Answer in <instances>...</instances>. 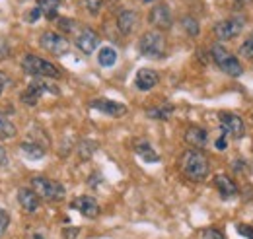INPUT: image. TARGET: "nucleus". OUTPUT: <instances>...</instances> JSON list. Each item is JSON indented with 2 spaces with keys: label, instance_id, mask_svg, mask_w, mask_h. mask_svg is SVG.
Wrapping results in <instances>:
<instances>
[{
  "label": "nucleus",
  "instance_id": "1",
  "mask_svg": "<svg viewBox=\"0 0 253 239\" xmlns=\"http://www.w3.org/2000/svg\"><path fill=\"white\" fill-rule=\"evenodd\" d=\"M179 165H181V171L185 173V177H189L191 181H205L211 171L209 158L201 150H187L181 156Z\"/></svg>",
  "mask_w": 253,
  "mask_h": 239
},
{
  "label": "nucleus",
  "instance_id": "2",
  "mask_svg": "<svg viewBox=\"0 0 253 239\" xmlns=\"http://www.w3.org/2000/svg\"><path fill=\"white\" fill-rule=\"evenodd\" d=\"M166 49H168L166 37L158 30L142 33V37L138 41V51L146 59H164L166 57Z\"/></svg>",
  "mask_w": 253,
  "mask_h": 239
},
{
  "label": "nucleus",
  "instance_id": "3",
  "mask_svg": "<svg viewBox=\"0 0 253 239\" xmlns=\"http://www.w3.org/2000/svg\"><path fill=\"white\" fill-rule=\"evenodd\" d=\"M211 57H212L214 64L220 68L224 74H228V76H232V78H240V76L244 74V66H242L240 59H238L236 55H232L226 47H222V45H212V47H211Z\"/></svg>",
  "mask_w": 253,
  "mask_h": 239
},
{
  "label": "nucleus",
  "instance_id": "4",
  "mask_svg": "<svg viewBox=\"0 0 253 239\" xmlns=\"http://www.w3.org/2000/svg\"><path fill=\"white\" fill-rule=\"evenodd\" d=\"M22 68L37 78H59L61 76V70L57 64L49 62L47 59H41L37 55H28L22 60Z\"/></svg>",
  "mask_w": 253,
  "mask_h": 239
},
{
  "label": "nucleus",
  "instance_id": "5",
  "mask_svg": "<svg viewBox=\"0 0 253 239\" xmlns=\"http://www.w3.org/2000/svg\"><path fill=\"white\" fill-rule=\"evenodd\" d=\"M32 189L39 199H45L49 202H59L64 199V187L55 179L49 177H33L32 179Z\"/></svg>",
  "mask_w": 253,
  "mask_h": 239
},
{
  "label": "nucleus",
  "instance_id": "6",
  "mask_svg": "<svg viewBox=\"0 0 253 239\" xmlns=\"http://www.w3.org/2000/svg\"><path fill=\"white\" fill-rule=\"evenodd\" d=\"M39 43H41V47H43L47 53H51V55H55V57H64V55L70 51L68 39H66L64 35H61V33H57V31H45V33L41 35Z\"/></svg>",
  "mask_w": 253,
  "mask_h": 239
},
{
  "label": "nucleus",
  "instance_id": "7",
  "mask_svg": "<svg viewBox=\"0 0 253 239\" xmlns=\"http://www.w3.org/2000/svg\"><path fill=\"white\" fill-rule=\"evenodd\" d=\"M246 26V20L242 16H234V18H226L214 26V37L218 41H230L234 37H238Z\"/></svg>",
  "mask_w": 253,
  "mask_h": 239
},
{
  "label": "nucleus",
  "instance_id": "8",
  "mask_svg": "<svg viewBox=\"0 0 253 239\" xmlns=\"http://www.w3.org/2000/svg\"><path fill=\"white\" fill-rule=\"evenodd\" d=\"M148 20H150V24H152L158 31H166L173 26L171 10H169V6L164 4V2H160V4H156V6H152Z\"/></svg>",
  "mask_w": 253,
  "mask_h": 239
},
{
  "label": "nucleus",
  "instance_id": "9",
  "mask_svg": "<svg viewBox=\"0 0 253 239\" xmlns=\"http://www.w3.org/2000/svg\"><path fill=\"white\" fill-rule=\"evenodd\" d=\"M90 107L99 111L101 115H107V117H113V119H119V117H125L126 115V105L119 103V101H113V99H105V97H97L90 103Z\"/></svg>",
  "mask_w": 253,
  "mask_h": 239
},
{
  "label": "nucleus",
  "instance_id": "10",
  "mask_svg": "<svg viewBox=\"0 0 253 239\" xmlns=\"http://www.w3.org/2000/svg\"><path fill=\"white\" fill-rule=\"evenodd\" d=\"M220 130L224 136H232V138H242L246 132V124L240 115L236 113H222L220 115Z\"/></svg>",
  "mask_w": 253,
  "mask_h": 239
},
{
  "label": "nucleus",
  "instance_id": "11",
  "mask_svg": "<svg viewBox=\"0 0 253 239\" xmlns=\"http://www.w3.org/2000/svg\"><path fill=\"white\" fill-rule=\"evenodd\" d=\"M45 91H53V93H57V88H49L47 84H43V82H32L26 90L22 91V95H20V99H22V103H26V105H37V101L41 99V95L45 93Z\"/></svg>",
  "mask_w": 253,
  "mask_h": 239
},
{
  "label": "nucleus",
  "instance_id": "12",
  "mask_svg": "<svg viewBox=\"0 0 253 239\" xmlns=\"http://www.w3.org/2000/svg\"><path fill=\"white\" fill-rule=\"evenodd\" d=\"M160 82V74L152 68H140L134 76V86L136 90L140 91H150L158 86Z\"/></svg>",
  "mask_w": 253,
  "mask_h": 239
},
{
  "label": "nucleus",
  "instance_id": "13",
  "mask_svg": "<svg viewBox=\"0 0 253 239\" xmlns=\"http://www.w3.org/2000/svg\"><path fill=\"white\" fill-rule=\"evenodd\" d=\"M97 45H99V35L94 30H90V28H84V30L76 35V47L84 55H92L95 49H97Z\"/></svg>",
  "mask_w": 253,
  "mask_h": 239
},
{
  "label": "nucleus",
  "instance_id": "14",
  "mask_svg": "<svg viewBox=\"0 0 253 239\" xmlns=\"http://www.w3.org/2000/svg\"><path fill=\"white\" fill-rule=\"evenodd\" d=\"M72 208L78 210L84 218H97L99 216V210H101L99 204H97V200H95L94 197H88V195H82V197L74 199Z\"/></svg>",
  "mask_w": 253,
  "mask_h": 239
},
{
  "label": "nucleus",
  "instance_id": "15",
  "mask_svg": "<svg viewBox=\"0 0 253 239\" xmlns=\"http://www.w3.org/2000/svg\"><path fill=\"white\" fill-rule=\"evenodd\" d=\"M214 187H216V191L220 193V197L224 200L234 199V197L238 195V185H236V181L232 179V177H228V175H224V173L214 177Z\"/></svg>",
  "mask_w": 253,
  "mask_h": 239
},
{
  "label": "nucleus",
  "instance_id": "16",
  "mask_svg": "<svg viewBox=\"0 0 253 239\" xmlns=\"http://www.w3.org/2000/svg\"><path fill=\"white\" fill-rule=\"evenodd\" d=\"M138 24V14L134 10H123L119 16H117V28L123 35H128L132 33L134 28Z\"/></svg>",
  "mask_w": 253,
  "mask_h": 239
},
{
  "label": "nucleus",
  "instance_id": "17",
  "mask_svg": "<svg viewBox=\"0 0 253 239\" xmlns=\"http://www.w3.org/2000/svg\"><path fill=\"white\" fill-rule=\"evenodd\" d=\"M185 142L193 146V150L203 148L207 142H209V132L201 126H191L189 130L185 132Z\"/></svg>",
  "mask_w": 253,
  "mask_h": 239
},
{
  "label": "nucleus",
  "instance_id": "18",
  "mask_svg": "<svg viewBox=\"0 0 253 239\" xmlns=\"http://www.w3.org/2000/svg\"><path fill=\"white\" fill-rule=\"evenodd\" d=\"M18 202L26 212H35L39 208V197L33 189H20L18 191Z\"/></svg>",
  "mask_w": 253,
  "mask_h": 239
},
{
  "label": "nucleus",
  "instance_id": "19",
  "mask_svg": "<svg viewBox=\"0 0 253 239\" xmlns=\"http://www.w3.org/2000/svg\"><path fill=\"white\" fill-rule=\"evenodd\" d=\"M37 6V10L47 18V20H55L57 18V12H59V8H61V0H37L35 2Z\"/></svg>",
  "mask_w": 253,
  "mask_h": 239
},
{
  "label": "nucleus",
  "instance_id": "20",
  "mask_svg": "<svg viewBox=\"0 0 253 239\" xmlns=\"http://www.w3.org/2000/svg\"><path fill=\"white\" fill-rule=\"evenodd\" d=\"M134 152H136L144 161H148V163H156V161H160V156L154 152V148H152L148 142H138V144L134 146Z\"/></svg>",
  "mask_w": 253,
  "mask_h": 239
},
{
  "label": "nucleus",
  "instance_id": "21",
  "mask_svg": "<svg viewBox=\"0 0 253 239\" xmlns=\"http://www.w3.org/2000/svg\"><path fill=\"white\" fill-rule=\"evenodd\" d=\"M20 150H22V154H24L26 158H30V159H39V158L45 156V148H43L39 142H22V144H20Z\"/></svg>",
  "mask_w": 253,
  "mask_h": 239
},
{
  "label": "nucleus",
  "instance_id": "22",
  "mask_svg": "<svg viewBox=\"0 0 253 239\" xmlns=\"http://www.w3.org/2000/svg\"><path fill=\"white\" fill-rule=\"evenodd\" d=\"M97 62L103 68H111L117 62V51L113 47H101V51L97 53Z\"/></svg>",
  "mask_w": 253,
  "mask_h": 239
},
{
  "label": "nucleus",
  "instance_id": "23",
  "mask_svg": "<svg viewBox=\"0 0 253 239\" xmlns=\"http://www.w3.org/2000/svg\"><path fill=\"white\" fill-rule=\"evenodd\" d=\"M171 113H173V105H169V103H166V105H158V107H150V109H146V115L150 117V119H158V120H166L171 117Z\"/></svg>",
  "mask_w": 253,
  "mask_h": 239
},
{
  "label": "nucleus",
  "instance_id": "24",
  "mask_svg": "<svg viewBox=\"0 0 253 239\" xmlns=\"http://www.w3.org/2000/svg\"><path fill=\"white\" fill-rule=\"evenodd\" d=\"M16 134H18L16 124L10 119H6L4 115H0V138H2V140H10V138H14Z\"/></svg>",
  "mask_w": 253,
  "mask_h": 239
},
{
  "label": "nucleus",
  "instance_id": "25",
  "mask_svg": "<svg viewBox=\"0 0 253 239\" xmlns=\"http://www.w3.org/2000/svg\"><path fill=\"white\" fill-rule=\"evenodd\" d=\"M238 53H240V57H242V59H248V60L253 59V31L248 35V39L240 45Z\"/></svg>",
  "mask_w": 253,
  "mask_h": 239
},
{
  "label": "nucleus",
  "instance_id": "26",
  "mask_svg": "<svg viewBox=\"0 0 253 239\" xmlns=\"http://www.w3.org/2000/svg\"><path fill=\"white\" fill-rule=\"evenodd\" d=\"M181 26H183V30L187 31L191 37L199 35V22H197L193 16H185V18L181 20Z\"/></svg>",
  "mask_w": 253,
  "mask_h": 239
},
{
  "label": "nucleus",
  "instance_id": "27",
  "mask_svg": "<svg viewBox=\"0 0 253 239\" xmlns=\"http://www.w3.org/2000/svg\"><path fill=\"white\" fill-rule=\"evenodd\" d=\"M8 226H10V214L4 208H0V236L8 230Z\"/></svg>",
  "mask_w": 253,
  "mask_h": 239
},
{
  "label": "nucleus",
  "instance_id": "28",
  "mask_svg": "<svg viewBox=\"0 0 253 239\" xmlns=\"http://www.w3.org/2000/svg\"><path fill=\"white\" fill-rule=\"evenodd\" d=\"M236 230H238V234H240L242 238L253 239V226H246V224H238V226H236Z\"/></svg>",
  "mask_w": 253,
  "mask_h": 239
},
{
  "label": "nucleus",
  "instance_id": "29",
  "mask_svg": "<svg viewBox=\"0 0 253 239\" xmlns=\"http://www.w3.org/2000/svg\"><path fill=\"white\" fill-rule=\"evenodd\" d=\"M84 2H86V8H88L90 14H97L105 0H84Z\"/></svg>",
  "mask_w": 253,
  "mask_h": 239
},
{
  "label": "nucleus",
  "instance_id": "30",
  "mask_svg": "<svg viewBox=\"0 0 253 239\" xmlns=\"http://www.w3.org/2000/svg\"><path fill=\"white\" fill-rule=\"evenodd\" d=\"M59 28L64 31H74L76 30V22L74 20H68V18H59Z\"/></svg>",
  "mask_w": 253,
  "mask_h": 239
},
{
  "label": "nucleus",
  "instance_id": "31",
  "mask_svg": "<svg viewBox=\"0 0 253 239\" xmlns=\"http://www.w3.org/2000/svg\"><path fill=\"white\" fill-rule=\"evenodd\" d=\"M6 165H8V152H6V148L0 144V169L6 167Z\"/></svg>",
  "mask_w": 253,
  "mask_h": 239
},
{
  "label": "nucleus",
  "instance_id": "32",
  "mask_svg": "<svg viewBox=\"0 0 253 239\" xmlns=\"http://www.w3.org/2000/svg\"><path fill=\"white\" fill-rule=\"evenodd\" d=\"M8 55H10V47L4 39H0V59H6Z\"/></svg>",
  "mask_w": 253,
  "mask_h": 239
},
{
  "label": "nucleus",
  "instance_id": "33",
  "mask_svg": "<svg viewBox=\"0 0 253 239\" xmlns=\"http://www.w3.org/2000/svg\"><path fill=\"white\" fill-rule=\"evenodd\" d=\"M205 238H209V239H224V236H222L218 230H207V232H205Z\"/></svg>",
  "mask_w": 253,
  "mask_h": 239
},
{
  "label": "nucleus",
  "instance_id": "34",
  "mask_svg": "<svg viewBox=\"0 0 253 239\" xmlns=\"http://www.w3.org/2000/svg\"><path fill=\"white\" fill-rule=\"evenodd\" d=\"M214 146H216L218 150H226V146H228V136H224V134H222L220 138L214 142Z\"/></svg>",
  "mask_w": 253,
  "mask_h": 239
},
{
  "label": "nucleus",
  "instance_id": "35",
  "mask_svg": "<svg viewBox=\"0 0 253 239\" xmlns=\"http://www.w3.org/2000/svg\"><path fill=\"white\" fill-rule=\"evenodd\" d=\"M63 236H64V239H74L76 236H78V228H72V230H64L63 232Z\"/></svg>",
  "mask_w": 253,
  "mask_h": 239
},
{
  "label": "nucleus",
  "instance_id": "36",
  "mask_svg": "<svg viewBox=\"0 0 253 239\" xmlns=\"http://www.w3.org/2000/svg\"><path fill=\"white\" fill-rule=\"evenodd\" d=\"M6 84H8V78L0 72V95H2V91H4V88H6Z\"/></svg>",
  "mask_w": 253,
  "mask_h": 239
},
{
  "label": "nucleus",
  "instance_id": "37",
  "mask_svg": "<svg viewBox=\"0 0 253 239\" xmlns=\"http://www.w3.org/2000/svg\"><path fill=\"white\" fill-rule=\"evenodd\" d=\"M238 4H248V2H253V0H236Z\"/></svg>",
  "mask_w": 253,
  "mask_h": 239
}]
</instances>
